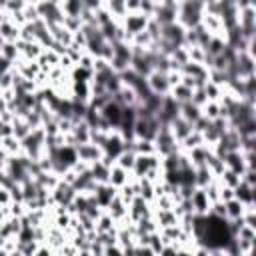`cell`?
<instances>
[{"mask_svg": "<svg viewBox=\"0 0 256 256\" xmlns=\"http://www.w3.org/2000/svg\"><path fill=\"white\" fill-rule=\"evenodd\" d=\"M76 156H78V160H82L86 164H94L104 156V152H102L100 146H96L92 142H86V144H78L76 146Z\"/></svg>", "mask_w": 256, "mask_h": 256, "instance_id": "obj_4", "label": "cell"}, {"mask_svg": "<svg viewBox=\"0 0 256 256\" xmlns=\"http://www.w3.org/2000/svg\"><path fill=\"white\" fill-rule=\"evenodd\" d=\"M130 172H126V170H122L120 166H116V164H112L110 166V172H108V184L112 186V188H116V190H120L124 184H128L130 182Z\"/></svg>", "mask_w": 256, "mask_h": 256, "instance_id": "obj_7", "label": "cell"}, {"mask_svg": "<svg viewBox=\"0 0 256 256\" xmlns=\"http://www.w3.org/2000/svg\"><path fill=\"white\" fill-rule=\"evenodd\" d=\"M60 4V10L64 16H70V18H80L82 10H84V2L82 0H66V2H58Z\"/></svg>", "mask_w": 256, "mask_h": 256, "instance_id": "obj_9", "label": "cell"}, {"mask_svg": "<svg viewBox=\"0 0 256 256\" xmlns=\"http://www.w3.org/2000/svg\"><path fill=\"white\" fill-rule=\"evenodd\" d=\"M200 112H202V116H204L208 122L220 118V106H218V102H206V104L200 108Z\"/></svg>", "mask_w": 256, "mask_h": 256, "instance_id": "obj_14", "label": "cell"}, {"mask_svg": "<svg viewBox=\"0 0 256 256\" xmlns=\"http://www.w3.org/2000/svg\"><path fill=\"white\" fill-rule=\"evenodd\" d=\"M12 204V196H10V190L6 188H0V208H8Z\"/></svg>", "mask_w": 256, "mask_h": 256, "instance_id": "obj_16", "label": "cell"}, {"mask_svg": "<svg viewBox=\"0 0 256 256\" xmlns=\"http://www.w3.org/2000/svg\"><path fill=\"white\" fill-rule=\"evenodd\" d=\"M234 198L238 202H242L244 206H254V186H248V184L240 182L234 188Z\"/></svg>", "mask_w": 256, "mask_h": 256, "instance_id": "obj_8", "label": "cell"}, {"mask_svg": "<svg viewBox=\"0 0 256 256\" xmlns=\"http://www.w3.org/2000/svg\"><path fill=\"white\" fill-rule=\"evenodd\" d=\"M224 206H226V220H238V218H242V214H244V204L242 202H238L236 198H232V200L224 202Z\"/></svg>", "mask_w": 256, "mask_h": 256, "instance_id": "obj_12", "label": "cell"}, {"mask_svg": "<svg viewBox=\"0 0 256 256\" xmlns=\"http://www.w3.org/2000/svg\"><path fill=\"white\" fill-rule=\"evenodd\" d=\"M188 200H190V206H192L194 214L206 216V214L210 212V200L206 198V194H204L202 188H194V192H192V196H190Z\"/></svg>", "mask_w": 256, "mask_h": 256, "instance_id": "obj_6", "label": "cell"}, {"mask_svg": "<svg viewBox=\"0 0 256 256\" xmlns=\"http://www.w3.org/2000/svg\"><path fill=\"white\" fill-rule=\"evenodd\" d=\"M210 216H214V218H222V220H226V206H224V202H212L210 204V212H208Z\"/></svg>", "mask_w": 256, "mask_h": 256, "instance_id": "obj_15", "label": "cell"}, {"mask_svg": "<svg viewBox=\"0 0 256 256\" xmlns=\"http://www.w3.org/2000/svg\"><path fill=\"white\" fill-rule=\"evenodd\" d=\"M100 116L110 124V128H120V124H122V106H118V104L110 98V100L102 106Z\"/></svg>", "mask_w": 256, "mask_h": 256, "instance_id": "obj_3", "label": "cell"}, {"mask_svg": "<svg viewBox=\"0 0 256 256\" xmlns=\"http://www.w3.org/2000/svg\"><path fill=\"white\" fill-rule=\"evenodd\" d=\"M204 12V2H178V14L176 24H180L184 30H194L200 26Z\"/></svg>", "mask_w": 256, "mask_h": 256, "instance_id": "obj_1", "label": "cell"}, {"mask_svg": "<svg viewBox=\"0 0 256 256\" xmlns=\"http://www.w3.org/2000/svg\"><path fill=\"white\" fill-rule=\"evenodd\" d=\"M134 256H156L150 246H134Z\"/></svg>", "mask_w": 256, "mask_h": 256, "instance_id": "obj_18", "label": "cell"}, {"mask_svg": "<svg viewBox=\"0 0 256 256\" xmlns=\"http://www.w3.org/2000/svg\"><path fill=\"white\" fill-rule=\"evenodd\" d=\"M52 252H54V250H52L50 246H46V244H40L34 256H52Z\"/></svg>", "mask_w": 256, "mask_h": 256, "instance_id": "obj_21", "label": "cell"}, {"mask_svg": "<svg viewBox=\"0 0 256 256\" xmlns=\"http://www.w3.org/2000/svg\"><path fill=\"white\" fill-rule=\"evenodd\" d=\"M0 256H10V252H8V250H4V248L0 246Z\"/></svg>", "mask_w": 256, "mask_h": 256, "instance_id": "obj_22", "label": "cell"}, {"mask_svg": "<svg viewBox=\"0 0 256 256\" xmlns=\"http://www.w3.org/2000/svg\"><path fill=\"white\" fill-rule=\"evenodd\" d=\"M134 162H136V154H134L132 150H124V152H120V154H118V158L114 160V164H116V166H120V168H122V170H126V172H132Z\"/></svg>", "mask_w": 256, "mask_h": 256, "instance_id": "obj_11", "label": "cell"}, {"mask_svg": "<svg viewBox=\"0 0 256 256\" xmlns=\"http://www.w3.org/2000/svg\"><path fill=\"white\" fill-rule=\"evenodd\" d=\"M212 180H214V176H212V172L206 168V164L194 168V186H196V188H206Z\"/></svg>", "mask_w": 256, "mask_h": 256, "instance_id": "obj_10", "label": "cell"}, {"mask_svg": "<svg viewBox=\"0 0 256 256\" xmlns=\"http://www.w3.org/2000/svg\"><path fill=\"white\" fill-rule=\"evenodd\" d=\"M234 198V188H228V186H222L220 188V202H228Z\"/></svg>", "mask_w": 256, "mask_h": 256, "instance_id": "obj_17", "label": "cell"}, {"mask_svg": "<svg viewBox=\"0 0 256 256\" xmlns=\"http://www.w3.org/2000/svg\"><path fill=\"white\" fill-rule=\"evenodd\" d=\"M192 256H212V252H210V248H206V246L198 244V246L192 250Z\"/></svg>", "mask_w": 256, "mask_h": 256, "instance_id": "obj_20", "label": "cell"}, {"mask_svg": "<svg viewBox=\"0 0 256 256\" xmlns=\"http://www.w3.org/2000/svg\"><path fill=\"white\" fill-rule=\"evenodd\" d=\"M8 136H12V124L0 122V140H4V138H8Z\"/></svg>", "mask_w": 256, "mask_h": 256, "instance_id": "obj_19", "label": "cell"}, {"mask_svg": "<svg viewBox=\"0 0 256 256\" xmlns=\"http://www.w3.org/2000/svg\"><path fill=\"white\" fill-rule=\"evenodd\" d=\"M168 128H170V132H172V136H174V140H176L178 144H180L186 136H190V134H192V130H194V128H192V124H190V122H186V120H184V118H180V116H176V118L168 124Z\"/></svg>", "mask_w": 256, "mask_h": 256, "instance_id": "obj_5", "label": "cell"}, {"mask_svg": "<svg viewBox=\"0 0 256 256\" xmlns=\"http://www.w3.org/2000/svg\"><path fill=\"white\" fill-rule=\"evenodd\" d=\"M146 84H148V90L150 94L154 96H168L170 94V84H168V78H166V72H158V70H152L148 76H146Z\"/></svg>", "mask_w": 256, "mask_h": 256, "instance_id": "obj_2", "label": "cell"}, {"mask_svg": "<svg viewBox=\"0 0 256 256\" xmlns=\"http://www.w3.org/2000/svg\"><path fill=\"white\" fill-rule=\"evenodd\" d=\"M0 148H4L10 156H18L22 154V146H20V140H16L14 136H8L4 140H0Z\"/></svg>", "mask_w": 256, "mask_h": 256, "instance_id": "obj_13", "label": "cell"}]
</instances>
